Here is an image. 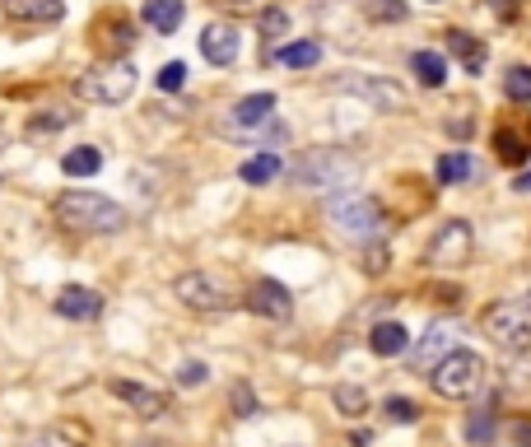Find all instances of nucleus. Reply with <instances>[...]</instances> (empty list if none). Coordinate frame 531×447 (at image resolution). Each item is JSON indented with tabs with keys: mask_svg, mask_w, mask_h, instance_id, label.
<instances>
[{
	"mask_svg": "<svg viewBox=\"0 0 531 447\" xmlns=\"http://www.w3.org/2000/svg\"><path fill=\"white\" fill-rule=\"evenodd\" d=\"M75 112L66 108H47V117H28V131H56V126H70Z\"/></svg>",
	"mask_w": 531,
	"mask_h": 447,
	"instance_id": "obj_31",
	"label": "nucleus"
},
{
	"mask_svg": "<svg viewBox=\"0 0 531 447\" xmlns=\"http://www.w3.org/2000/svg\"><path fill=\"white\" fill-rule=\"evenodd\" d=\"M61 168H66V177H94L98 168H103V154H98L94 145H80L61 159Z\"/></svg>",
	"mask_w": 531,
	"mask_h": 447,
	"instance_id": "obj_24",
	"label": "nucleus"
},
{
	"mask_svg": "<svg viewBox=\"0 0 531 447\" xmlns=\"http://www.w3.org/2000/svg\"><path fill=\"white\" fill-rule=\"evenodd\" d=\"M52 215L61 229H75V233H122L126 229V210L98 191H66L56 196Z\"/></svg>",
	"mask_w": 531,
	"mask_h": 447,
	"instance_id": "obj_1",
	"label": "nucleus"
},
{
	"mask_svg": "<svg viewBox=\"0 0 531 447\" xmlns=\"http://www.w3.org/2000/svg\"><path fill=\"white\" fill-rule=\"evenodd\" d=\"M410 70H415V80H420L424 89H443V84H448V61L438 52H415L410 56Z\"/></svg>",
	"mask_w": 531,
	"mask_h": 447,
	"instance_id": "obj_19",
	"label": "nucleus"
},
{
	"mask_svg": "<svg viewBox=\"0 0 531 447\" xmlns=\"http://www.w3.org/2000/svg\"><path fill=\"white\" fill-rule=\"evenodd\" d=\"M382 266H387V252H382V247H373V252H368V261H364V271H373V275H378Z\"/></svg>",
	"mask_w": 531,
	"mask_h": 447,
	"instance_id": "obj_39",
	"label": "nucleus"
},
{
	"mask_svg": "<svg viewBox=\"0 0 531 447\" xmlns=\"http://www.w3.org/2000/svg\"><path fill=\"white\" fill-rule=\"evenodd\" d=\"M373 19H406V5L401 0H382V5H373Z\"/></svg>",
	"mask_w": 531,
	"mask_h": 447,
	"instance_id": "obj_36",
	"label": "nucleus"
},
{
	"mask_svg": "<svg viewBox=\"0 0 531 447\" xmlns=\"http://www.w3.org/2000/svg\"><path fill=\"white\" fill-rule=\"evenodd\" d=\"M480 326H485V336H490L504 354H527L531 350V294L494 303Z\"/></svg>",
	"mask_w": 531,
	"mask_h": 447,
	"instance_id": "obj_3",
	"label": "nucleus"
},
{
	"mask_svg": "<svg viewBox=\"0 0 531 447\" xmlns=\"http://www.w3.org/2000/svg\"><path fill=\"white\" fill-rule=\"evenodd\" d=\"M75 94L89 98V103H103V108H117L136 94V66L126 56H112V61H98L94 70H84Z\"/></svg>",
	"mask_w": 531,
	"mask_h": 447,
	"instance_id": "obj_2",
	"label": "nucleus"
},
{
	"mask_svg": "<svg viewBox=\"0 0 531 447\" xmlns=\"http://www.w3.org/2000/svg\"><path fill=\"white\" fill-rule=\"evenodd\" d=\"M424 257H429V266H438V271L466 266V257H471V224H466V219H448V224L434 233V243H429Z\"/></svg>",
	"mask_w": 531,
	"mask_h": 447,
	"instance_id": "obj_7",
	"label": "nucleus"
},
{
	"mask_svg": "<svg viewBox=\"0 0 531 447\" xmlns=\"http://www.w3.org/2000/svg\"><path fill=\"white\" fill-rule=\"evenodd\" d=\"M275 112V94H247L233 103V117H229V131H257L261 122H271Z\"/></svg>",
	"mask_w": 531,
	"mask_h": 447,
	"instance_id": "obj_16",
	"label": "nucleus"
},
{
	"mask_svg": "<svg viewBox=\"0 0 531 447\" xmlns=\"http://www.w3.org/2000/svg\"><path fill=\"white\" fill-rule=\"evenodd\" d=\"M457 336H462V326H457V322H434V326H429V331L420 336L415 354H410V359H415V368H438L452 350H457V345H452Z\"/></svg>",
	"mask_w": 531,
	"mask_h": 447,
	"instance_id": "obj_9",
	"label": "nucleus"
},
{
	"mask_svg": "<svg viewBox=\"0 0 531 447\" xmlns=\"http://www.w3.org/2000/svg\"><path fill=\"white\" fill-rule=\"evenodd\" d=\"M341 89H345V94H354V98H368L373 108H392V112L406 108V89L392 84V80H378V75H345Z\"/></svg>",
	"mask_w": 531,
	"mask_h": 447,
	"instance_id": "obj_8",
	"label": "nucleus"
},
{
	"mask_svg": "<svg viewBox=\"0 0 531 447\" xmlns=\"http://www.w3.org/2000/svg\"><path fill=\"white\" fill-rule=\"evenodd\" d=\"M448 52L457 56V61H466V70H471V75H480V70H485V47H480L471 33H462V28H452V33H448Z\"/></svg>",
	"mask_w": 531,
	"mask_h": 447,
	"instance_id": "obj_20",
	"label": "nucleus"
},
{
	"mask_svg": "<svg viewBox=\"0 0 531 447\" xmlns=\"http://www.w3.org/2000/svg\"><path fill=\"white\" fill-rule=\"evenodd\" d=\"M233 415H257V396H252V387H233Z\"/></svg>",
	"mask_w": 531,
	"mask_h": 447,
	"instance_id": "obj_33",
	"label": "nucleus"
},
{
	"mask_svg": "<svg viewBox=\"0 0 531 447\" xmlns=\"http://www.w3.org/2000/svg\"><path fill=\"white\" fill-rule=\"evenodd\" d=\"M406 345H410V331L401 322H378L368 331V350L378 359H396V354H406Z\"/></svg>",
	"mask_w": 531,
	"mask_h": 447,
	"instance_id": "obj_17",
	"label": "nucleus"
},
{
	"mask_svg": "<svg viewBox=\"0 0 531 447\" xmlns=\"http://www.w3.org/2000/svg\"><path fill=\"white\" fill-rule=\"evenodd\" d=\"M494 406H499V401H485V406L480 410H471V424H466V438H471V443L476 447H485L494 438Z\"/></svg>",
	"mask_w": 531,
	"mask_h": 447,
	"instance_id": "obj_27",
	"label": "nucleus"
},
{
	"mask_svg": "<svg viewBox=\"0 0 531 447\" xmlns=\"http://www.w3.org/2000/svg\"><path fill=\"white\" fill-rule=\"evenodd\" d=\"M56 312L70 317V322H94L98 312H103V298H98L94 289H84V285H66L61 298H56Z\"/></svg>",
	"mask_w": 531,
	"mask_h": 447,
	"instance_id": "obj_15",
	"label": "nucleus"
},
{
	"mask_svg": "<svg viewBox=\"0 0 531 447\" xmlns=\"http://www.w3.org/2000/svg\"><path fill=\"white\" fill-rule=\"evenodd\" d=\"M247 308L257 312V317H271V322H285L289 312H294V298L280 280H257V285L247 289Z\"/></svg>",
	"mask_w": 531,
	"mask_h": 447,
	"instance_id": "obj_11",
	"label": "nucleus"
},
{
	"mask_svg": "<svg viewBox=\"0 0 531 447\" xmlns=\"http://www.w3.org/2000/svg\"><path fill=\"white\" fill-rule=\"evenodd\" d=\"M504 94L513 103H531V66H513L504 75Z\"/></svg>",
	"mask_w": 531,
	"mask_h": 447,
	"instance_id": "obj_28",
	"label": "nucleus"
},
{
	"mask_svg": "<svg viewBox=\"0 0 531 447\" xmlns=\"http://www.w3.org/2000/svg\"><path fill=\"white\" fill-rule=\"evenodd\" d=\"M331 224L350 238H373L382 224V210L373 196H359V191H341V196H331Z\"/></svg>",
	"mask_w": 531,
	"mask_h": 447,
	"instance_id": "obj_5",
	"label": "nucleus"
},
{
	"mask_svg": "<svg viewBox=\"0 0 531 447\" xmlns=\"http://www.w3.org/2000/svg\"><path fill=\"white\" fill-rule=\"evenodd\" d=\"M382 415H387L392 424H415V420H420V410H415V401H406V396H392V401L382 406Z\"/></svg>",
	"mask_w": 531,
	"mask_h": 447,
	"instance_id": "obj_29",
	"label": "nucleus"
},
{
	"mask_svg": "<svg viewBox=\"0 0 531 447\" xmlns=\"http://www.w3.org/2000/svg\"><path fill=\"white\" fill-rule=\"evenodd\" d=\"M275 61L289 70H313L317 61H322V47H317V42H289V47L275 52Z\"/></svg>",
	"mask_w": 531,
	"mask_h": 447,
	"instance_id": "obj_22",
	"label": "nucleus"
},
{
	"mask_svg": "<svg viewBox=\"0 0 531 447\" xmlns=\"http://www.w3.org/2000/svg\"><path fill=\"white\" fill-rule=\"evenodd\" d=\"M471 173H476V163H471L466 149H452V154L438 159V182H443V187H457V182H466Z\"/></svg>",
	"mask_w": 531,
	"mask_h": 447,
	"instance_id": "obj_21",
	"label": "nucleus"
},
{
	"mask_svg": "<svg viewBox=\"0 0 531 447\" xmlns=\"http://www.w3.org/2000/svg\"><path fill=\"white\" fill-rule=\"evenodd\" d=\"M224 10H261V5H271V0H215Z\"/></svg>",
	"mask_w": 531,
	"mask_h": 447,
	"instance_id": "obj_37",
	"label": "nucleus"
},
{
	"mask_svg": "<svg viewBox=\"0 0 531 447\" xmlns=\"http://www.w3.org/2000/svg\"><path fill=\"white\" fill-rule=\"evenodd\" d=\"M331 401H336V410H341L345 420H359V415H368V392H364V387H350V382H341V387L331 392Z\"/></svg>",
	"mask_w": 531,
	"mask_h": 447,
	"instance_id": "obj_25",
	"label": "nucleus"
},
{
	"mask_svg": "<svg viewBox=\"0 0 531 447\" xmlns=\"http://www.w3.org/2000/svg\"><path fill=\"white\" fill-rule=\"evenodd\" d=\"M513 187H518V191H531V168H527V173L518 177V182H513Z\"/></svg>",
	"mask_w": 531,
	"mask_h": 447,
	"instance_id": "obj_41",
	"label": "nucleus"
},
{
	"mask_svg": "<svg viewBox=\"0 0 531 447\" xmlns=\"http://www.w3.org/2000/svg\"><path fill=\"white\" fill-rule=\"evenodd\" d=\"M438 396H448V401H466V396H476V387L485 382V359L476 350H452L443 364L429 373Z\"/></svg>",
	"mask_w": 531,
	"mask_h": 447,
	"instance_id": "obj_4",
	"label": "nucleus"
},
{
	"mask_svg": "<svg viewBox=\"0 0 531 447\" xmlns=\"http://www.w3.org/2000/svg\"><path fill=\"white\" fill-rule=\"evenodd\" d=\"M108 392L117 396V401H126V406L136 410V415H145V420H159L168 410V392H159V387H145V382H108Z\"/></svg>",
	"mask_w": 531,
	"mask_h": 447,
	"instance_id": "obj_10",
	"label": "nucleus"
},
{
	"mask_svg": "<svg viewBox=\"0 0 531 447\" xmlns=\"http://www.w3.org/2000/svg\"><path fill=\"white\" fill-rule=\"evenodd\" d=\"M0 10L14 24H56V19H66L61 0H0Z\"/></svg>",
	"mask_w": 531,
	"mask_h": 447,
	"instance_id": "obj_14",
	"label": "nucleus"
},
{
	"mask_svg": "<svg viewBox=\"0 0 531 447\" xmlns=\"http://www.w3.org/2000/svg\"><path fill=\"white\" fill-rule=\"evenodd\" d=\"M350 173H354L350 159H341V154H327V149H317L313 159L299 168V182H308V187H341Z\"/></svg>",
	"mask_w": 531,
	"mask_h": 447,
	"instance_id": "obj_12",
	"label": "nucleus"
},
{
	"mask_svg": "<svg viewBox=\"0 0 531 447\" xmlns=\"http://www.w3.org/2000/svg\"><path fill=\"white\" fill-rule=\"evenodd\" d=\"M243 52V38H238V28L233 24H205L201 33V56L210 66H233Z\"/></svg>",
	"mask_w": 531,
	"mask_h": 447,
	"instance_id": "obj_13",
	"label": "nucleus"
},
{
	"mask_svg": "<svg viewBox=\"0 0 531 447\" xmlns=\"http://www.w3.org/2000/svg\"><path fill=\"white\" fill-rule=\"evenodd\" d=\"M173 294L182 308L191 312H229V289L219 285L215 275H201V271H187V275H177L173 280Z\"/></svg>",
	"mask_w": 531,
	"mask_h": 447,
	"instance_id": "obj_6",
	"label": "nucleus"
},
{
	"mask_svg": "<svg viewBox=\"0 0 531 447\" xmlns=\"http://www.w3.org/2000/svg\"><path fill=\"white\" fill-rule=\"evenodd\" d=\"M24 447H80V443H75L66 429H42V434L24 438Z\"/></svg>",
	"mask_w": 531,
	"mask_h": 447,
	"instance_id": "obj_32",
	"label": "nucleus"
},
{
	"mask_svg": "<svg viewBox=\"0 0 531 447\" xmlns=\"http://www.w3.org/2000/svg\"><path fill=\"white\" fill-rule=\"evenodd\" d=\"M490 14H499V19H513V14H518V0H490Z\"/></svg>",
	"mask_w": 531,
	"mask_h": 447,
	"instance_id": "obj_38",
	"label": "nucleus"
},
{
	"mask_svg": "<svg viewBox=\"0 0 531 447\" xmlns=\"http://www.w3.org/2000/svg\"><path fill=\"white\" fill-rule=\"evenodd\" d=\"M513 438H518V447H531V424H513Z\"/></svg>",
	"mask_w": 531,
	"mask_h": 447,
	"instance_id": "obj_40",
	"label": "nucleus"
},
{
	"mask_svg": "<svg viewBox=\"0 0 531 447\" xmlns=\"http://www.w3.org/2000/svg\"><path fill=\"white\" fill-rule=\"evenodd\" d=\"M238 177L252 182V187H266V182L280 177V154H257V159H247L243 168H238Z\"/></svg>",
	"mask_w": 531,
	"mask_h": 447,
	"instance_id": "obj_23",
	"label": "nucleus"
},
{
	"mask_svg": "<svg viewBox=\"0 0 531 447\" xmlns=\"http://www.w3.org/2000/svg\"><path fill=\"white\" fill-rule=\"evenodd\" d=\"M159 89H164V94H177V89H187V66H182V61H168V66L159 70Z\"/></svg>",
	"mask_w": 531,
	"mask_h": 447,
	"instance_id": "obj_30",
	"label": "nucleus"
},
{
	"mask_svg": "<svg viewBox=\"0 0 531 447\" xmlns=\"http://www.w3.org/2000/svg\"><path fill=\"white\" fill-rule=\"evenodd\" d=\"M205 373H210V368L191 359V364H182V368H177V382H182V387H201V382H205Z\"/></svg>",
	"mask_w": 531,
	"mask_h": 447,
	"instance_id": "obj_34",
	"label": "nucleus"
},
{
	"mask_svg": "<svg viewBox=\"0 0 531 447\" xmlns=\"http://www.w3.org/2000/svg\"><path fill=\"white\" fill-rule=\"evenodd\" d=\"M285 28H289V19H285L280 10H266V14H261V33H271V38H280Z\"/></svg>",
	"mask_w": 531,
	"mask_h": 447,
	"instance_id": "obj_35",
	"label": "nucleus"
},
{
	"mask_svg": "<svg viewBox=\"0 0 531 447\" xmlns=\"http://www.w3.org/2000/svg\"><path fill=\"white\" fill-rule=\"evenodd\" d=\"M494 149H499V163H508V168H518V163L531 159V145L518 136V131H499V136H494Z\"/></svg>",
	"mask_w": 531,
	"mask_h": 447,
	"instance_id": "obj_26",
	"label": "nucleus"
},
{
	"mask_svg": "<svg viewBox=\"0 0 531 447\" xmlns=\"http://www.w3.org/2000/svg\"><path fill=\"white\" fill-rule=\"evenodd\" d=\"M182 19H187V5H182V0H145V24H150L154 33H177Z\"/></svg>",
	"mask_w": 531,
	"mask_h": 447,
	"instance_id": "obj_18",
	"label": "nucleus"
}]
</instances>
